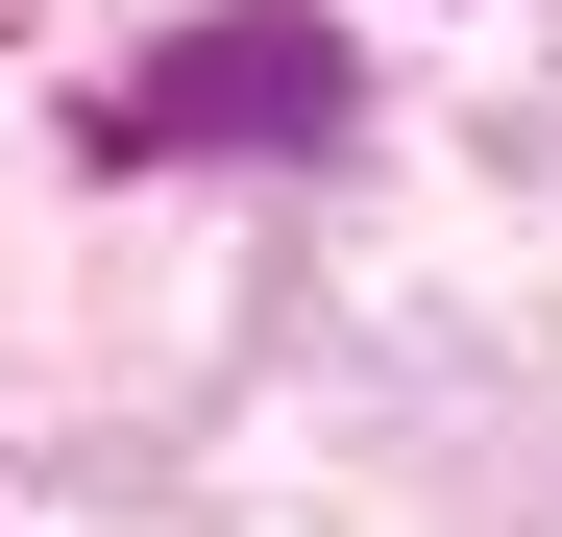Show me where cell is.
<instances>
[{
    "mask_svg": "<svg viewBox=\"0 0 562 537\" xmlns=\"http://www.w3.org/2000/svg\"><path fill=\"white\" fill-rule=\"evenodd\" d=\"M74 147L99 171H318V147H367V49L318 0H221V25L123 49L99 99H74Z\"/></svg>",
    "mask_w": 562,
    "mask_h": 537,
    "instance_id": "1",
    "label": "cell"
}]
</instances>
